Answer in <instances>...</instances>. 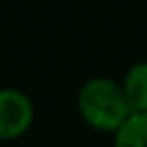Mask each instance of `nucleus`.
Instances as JSON below:
<instances>
[{
    "mask_svg": "<svg viewBox=\"0 0 147 147\" xmlns=\"http://www.w3.org/2000/svg\"><path fill=\"white\" fill-rule=\"evenodd\" d=\"M76 110L87 128L100 134H115L130 117L121 82L108 76H91L76 93Z\"/></svg>",
    "mask_w": 147,
    "mask_h": 147,
    "instance_id": "1",
    "label": "nucleus"
},
{
    "mask_svg": "<svg viewBox=\"0 0 147 147\" xmlns=\"http://www.w3.org/2000/svg\"><path fill=\"white\" fill-rule=\"evenodd\" d=\"M113 147H147V113H130L113 134Z\"/></svg>",
    "mask_w": 147,
    "mask_h": 147,
    "instance_id": "4",
    "label": "nucleus"
},
{
    "mask_svg": "<svg viewBox=\"0 0 147 147\" xmlns=\"http://www.w3.org/2000/svg\"><path fill=\"white\" fill-rule=\"evenodd\" d=\"M119 82L130 113H147V61L132 63Z\"/></svg>",
    "mask_w": 147,
    "mask_h": 147,
    "instance_id": "3",
    "label": "nucleus"
},
{
    "mask_svg": "<svg viewBox=\"0 0 147 147\" xmlns=\"http://www.w3.org/2000/svg\"><path fill=\"white\" fill-rule=\"evenodd\" d=\"M0 147H2V145H0Z\"/></svg>",
    "mask_w": 147,
    "mask_h": 147,
    "instance_id": "5",
    "label": "nucleus"
},
{
    "mask_svg": "<svg viewBox=\"0 0 147 147\" xmlns=\"http://www.w3.org/2000/svg\"><path fill=\"white\" fill-rule=\"evenodd\" d=\"M35 123V102L18 87H0V145L20 141Z\"/></svg>",
    "mask_w": 147,
    "mask_h": 147,
    "instance_id": "2",
    "label": "nucleus"
}]
</instances>
